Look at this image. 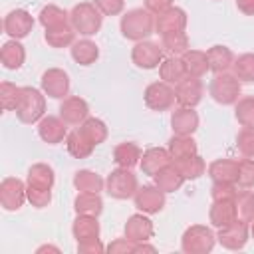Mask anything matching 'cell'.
<instances>
[{
    "instance_id": "obj_1",
    "label": "cell",
    "mask_w": 254,
    "mask_h": 254,
    "mask_svg": "<svg viewBox=\"0 0 254 254\" xmlns=\"http://www.w3.org/2000/svg\"><path fill=\"white\" fill-rule=\"evenodd\" d=\"M153 30H155V18H153V12H149L147 8L129 10L121 18V34L127 40L141 42L147 36H151Z\"/></svg>"
},
{
    "instance_id": "obj_2",
    "label": "cell",
    "mask_w": 254,
    "mask_h": 254,
    "mask_svg": "<svg viewBox=\"0 0 254 254\" xmlns=\"http://www.w3.org/2000/svg\"><path fill=\"white\" fill-rule=\"evenodd\" d=\"M69 22L75 32H79L83 36H93L101 28L103 14L93 2H79L69 12Z\"/></svg>"
},
{
    "instance_id": "obj_3",
    "label": "cell",
    "mask_w": 254,
    "mask_h": 254,
    "mask_svg": "<svg viewBox=\"0 0 254 254\" xmlns=\"http://www.w3.org/2000/svg\"><path fill=\"white\" fill-rule=\"evenodd\" d=\"M18 119L22 123H36L44 117L46 111V97L36 87H22V97L18 101V107L14 109Z\"/></svg>"
},
{
    "instance_id": "obj_4",
    "label": "cell",
    "mask_w": 254,
    "mask_h": 254,
    "mask_svg": "<svg viewBox=\"0 0 254 254\" xmlns=\"http://www.w3.org/2000/svg\"><path fill=\"white\" fill-rule=\"evenodd\" d=\"M240 91H242L240 79L234 73H226V71L216 73L214 79L208 85L210 97L216 103H220V105H232V103H236L238 97H240Z\"/></svg>"
},
{
    "instance_id": "obj_5",
    "label": "cell",
    "mask_w": 254,
    "mask_h": 254,
    "mask_svg": "<svg viewBox=\"0 0 254 254\" xmlns=\"http://www.w3.org/2000/svg\"><path fill=\"white\" fill-rule=\"evenodd\" d=\"M214 242H216V236L208 226L194 224L185 230L181 238V248L187 254H206L214 248Z\"/></svg>"
},
{
    "instance_id": "obj_6",
    "label": "cell",
    "mask_w": 254,
    "mask_h": 254,
    "mask_svg": "<svg viewBox=\"0 0 254 254\" xmlns=\"http://www.w3.org/2000/svg\"><path fill=\"white\" fill-rule=\"evenodd\" d=\"M105 189H107V194L113 196V198H131L135 196L137 189H139V183H137V177L131 173V169H115L109 173L107 181H105Z\"/></svg>"
},
{
    "instance_id": "obj_7",
    "label": "cell",
    "mask_w": 254,
    "mask_h": 254,
    "mask_svg": "<svg viewBox=\"0 0 254 254\" xmlns=\"http://www.w3.org/2000/svg\"><path fill=\"white\" fill-rule=\"evenodd\" d=\"M131 60L141 69H153L163 62V48L155 42H137L131 50Z\"/></svg>"
},
{
    "instance_id": "obj_8",
    "label": "cell",
    "mask_w": 254,
    "mask_h": 254,
    "mask_svg": "<svg viewBox=\"0 0 254 254\" xmlns=\"http://www.w3.org/2000/svg\"><path fill=\"white\" fill-rule=\"evenodd\" d=\"M175 89L165 81H155L145 89V103L153 111H167L175 105Z\"/></svg>"
},
{
    "instance_id": "obj_9",
    "label": "cell",
    "mask_w": 254,
    "mask_h": 254,
    "mask_svg": "<svg viewBox=\"0 0 254 254\" xmlns=\"http://www.w3.org/2000/svg\"><path fill=\"white\" fill-rule=\"evenodd\" d=\"M28 198L26 194V185L16 179V177H8L0 183V204L6 210H18L24 200Z\"/></svg>"
},
{
    "instance_id": "obj_10",
    "label": "cell",
    "mask_w": 254,
    "mask_h": 254,
    "mask_svg": "<svg viewBox=\"0 0 254 254\" xmlns=\"http://www.w3.org/2000/svg\"><path fill=\"white\" fill-rule=\"evenodd\" d=\"M42 91L54 99H65L69 93V75L60 67H50L42 75Z\"/></svg>"
},
{
    "instance_id": "obj_11",
    "label": "cell",
    "mask_w": 254,
    "mask_h": 254,
    "mask_svg": "<svg viewBox=\"0 0 254 254\" xmlns=\"http://www.w3.org/2000/svg\"><path fill=\"white\" fill-rule=\"evenodd\" d=\"M133 198H135V206L147 214H155V212L163 210V206H165V190H161L157 185L155 187L153 185L139 187Z\"/></svg>"
},
{
    "instance_id": "obj_12",
    "label": "cell",
    "mask_w": 254,
    "mask_h": 254,
    "mask_svg": "<svg viewBox=\"0 0 254 254\" xmlns=\"http://www.w3.org/2000/svg\"><path fill=\"white\" fill-rule=\"evenodd\" d=\"M218 242L228 248V250H240L244 248L246 240H248V222L236 218L234 222H230L228 226H222L218 230Z\"/></svg>"
},
{
    "instance_id": "obj_13",
    "label": "cell",
    "mask_w": 254,
    "mask_h": 254,
    "mask_svg": "<svg viewBox=\"0 0 254 254\" xmlns=\"http://www.w3.org/2000/svg\"><path fill=\"white\" fill-rule=\"evenodd\" d=\"M34 28V18L30 12L26 10H12L6 18H4V32L12 38V40H22L26 38Z\"/></svg>"
},
{
    "instance_id": "obj_14",
    "label": "cell",
    "mask_w": 254,
    "mask_h": 254,
    "mask_svg": "<svg viewBox=\"0 0 254 254\" xmlns=\"http://www.w3.org/2000/svg\"><path fill=\"white\" fill-rule=\"evenodd\" d=\"M202 83L198 77H185L175 85V97L181 107H196L202 99Z\"/></svg>"
},
{
    "instance_id": "obj_15",
    "label": "cell",
    "mask_w": 254,
    "mask_h": 254,
    "mask_svg": "<svg viewBox=\"0 0 254 254\" xmlns=\"http://www.w3.org/2000/svg\"><path fill=\"white\" fill-rule=\"evenodd\" d=\"M187 28V14L183 8H169L155 18V30L157 34L165 36L171 32H183Z\"/></svg>"
},
{
    "instance_id": "obj_16",
    "label": "cell",
    "mask_w": 254,
    "mask_h": 254,
    "mask_svg": "<svg viewBox=\"0 0 254 254\" xmlns=\"http://www.w3.org/2000/svg\"><path fill=\"white\" fill-rule=\"evenodd\" d=\"M67 123L62 119V117H54V115H48V117H42L40 123H38V133L42 137V141H46L48 145H58L62 143L65 137H67Z\"/></svg>"
},
{
    "instance_id": "obj_17",
    "label": "cell",
    "mask_w": 254,
    "mask_h": 254,
    "mask_svg": "<svg viewBox=\"0 0 254 254\" xmlns=\"http://www.w3.org/2000/svg\"><path fill=\"white\" fill-rule=\"evenodd\" d=\"M89 115V107L85 103V99L71 95L65 97L60 105V117L67 123V125H81Z\"/></svg>"
},
{
    "instance_id": "obj_18",
    "label": "cell",
    "mask_w": 254,
    "mask_h": 254,
    "mask_svg": "<svg viewBox=\"0 0 254 254\" xmlns=\"http://www.w3.org/2000/svg\"><path fill=\"white\" fill-rule=\"evenodd\" d=\"M171 127L175 135H192L198 129V115L192 107H179L171 115Z\"/></svg>"
},
{
    "instance_id": "obj_19",
    "label": "cell",
    "mask_w": 254,
    "mask_h": 254,
    "mask_svg": "<svg viewBox=\"0 0 254 254\" xmlns=\"http://www.w3.org/2000/svg\"><path fill=\"white\" fill-rule=\"evenodd\" d=\"M171 163H173V157L169 149H163V147H151L141 155V171L151 177Z\"/></svg>"
},
{
    "instance_id": "obj_20",
    "label": "cell",
    "mask_w": 254,
    "mask_h": 254,
    "mask_svg": "<svg viewBox=\"0 0 254 254\" xmlns=\"http://www.w3.org/2000/svg\"><path fill=\"white\" fill-rule=\"evenodd\" d=\"M208 218H210L212 226H216V228H222V226H228L230 222H234L238 218L234 198L214 200L212 206H210V210H208Z\"/></svg>"
},
{
    "instance_id": "obj_21",
    "label": "cell",
    "mask_w": 254,
    "mask_h": 254,
    "mask_svg": "<svg viewBox=\"0 0 254 254\" xmlns=\"http://www.w3.org/2000/svg\"><path fill=\"white\" fill-rule=\"evenodd\" d=\"M71 232H73V238L77 240V244L99 240V222H97V216L77 214V218L73 220Z\"/></svg>"
},
{
    "instance_id": "obj_22",
    "label": "cell",
    "mask_w": 254,
    "mask_h": 254,
    "mask_svg": "<svg viewBox=\"0 0 254 254\" xmlns=\"http://www.w3.org/2000/svg\"><path fill=\"white\" fill-rule=\"evenodd\" d=\"M153 222L143 214H133L125 222V236L133 242H147L153 236Z\"/></svg>"
},
{
    "instance_id": "obj_23",
    "label": "cell",
    "mask_w": 254,
    "mask_h": 254,
    "mask_svg": "<svg viewBox=\"0 0 254 254\" xmlns=\"http://www.w3.org/2000/svg\"><path fill=\"white\" fill-rule=\"evenodd\" d=\"M208 175L214 183H236V179H238V161H234V159H216L208 165Z\"/></svg>"
},
{
    "instance_id": "obj_24",
    "label": "cell",
    "mask_w": 254,
    "mask_h": 254,
    "mask_svg": "<svg viewBox=\"0 0 254 254\" xmlns=\"http://www.w3.org/2000/svg\"><path fill=\"white\" fill-rule=\"evenodd\" d=\"M153 179H155V185H157L161 190H165V192H175V190L181 189V185L187 181V179L181 175V171L177 169L175 163L163 167L159 173L153 175Z\"/></svg>"
},
{
    "instance_id": "obj_25",
    "label": "cell",
    "mask_w": 254,
    "mask_h": 254,
    "mask_svg": "<svg viewBox=\"0 0 254 254\" xmlns=\"http://www.w3.org/2000/svg\"><path fill=\"white\" fill-rule=\"evenodd\" d=\"M206 60H208V69L214 73H222L228 67H232L234 64V54L230 48L226 46H212L206 52Z\"/></svg>"
},
{
    "instance_id": "obj_26",
    "label": "cell",
    "mask_w": 254,
    "mask_h": 254,
    "mask_svg": "<svg viewBox=\"0 0 254 254\" xmlns=\"http://www.w3.org/2000/svg\"><path fill=\"white\" fill-rule=\"evenodd\" d=\"M65 147H67V153H69L71 157H75V159H85V157H89V155L93 153V149H95V145L79 131V127L73 129L71 133H67V137H65Z\"/></svg>"
},
{
    "instance_id": "obj_27",
    "label": "cell",
    "mask_w": 254,
    "mask_h": 254,
    "mask_svg": "<svg viewBox=\"0 0 254 254\" xmlns=\"http://www.w3.org/2000/svg\"><path fill=\"white\" fill-rule=\"evenodd\" d=\"M24 60H26V50H24V46L18 40H10V42H6L2 46V50H0V62H2V65L6 69H18V67H22Z\"/></svg>"
},
{
    "instance_id": "obj_28",
    "label": "cell",
    "mask_w": 254,
    "mask_h": 254,
    "mask_svg": "<svg viewBox=\"0 0 254 254\" xmlns=\"http://www.w3.org/2000/svg\"><path fill=\"white\" fill-rule=\"evenodd\" d=\"M183 64H185V69H187V75L189 77H202L206 71H208V60H206V52H200V50H187L183 56H181Z\"/></svg>"
},
{
    "instance_id": "obj_29",
    "label": "cell",
    "mask_w": 254,
    "mask_h": 254,
    "mask_svg": "<svg viewBox=\"0 0 254 254\" xmlns=\"http://www.w3.org/2000/svg\"><path fill=\"white\" fill-rule=\"evenodd\" d=\"M159 75L165 83H175L177 85L179 81H183L187 77V69H185L183 60L177 58V56H171V58L163 60L161 65H159Z\"/></svg>"
},
{
    "instance_id": "obj_30",
    "label": "cell",
    "mask_w": 254,
    "mask_h": 254,
    "mask_svg": "<svg viewBox=\"0 0 254 254\" xmlns=\"http://www.w3.org/2000/svg\"><path fill=\"white\" fill-rule=\"evenodd\" d=\"M113 161L117 163V167L123 169H133L137 163H141V149L135 143H119L113 149Z\"/></svg>"
},
{
    "instance_id": "obj_31",
    "label": "cell",
    "mask_w": 254,
    "mask_h": 254,
    "mask_svg": "<svg viewBox=\"0 0 254 254\" xmlns=\"http://www.w3.org/2000/svg\"><path fill=\"white\" fill-rule=\"evenodd\" d=\"M73 208L77 214L99 216L103 210V200H101L99 192H79L73 200Z\"/></svg>"
},
{
    "instance_id": "obj_32",
    "label": "cell",
    "mask_w": 254,
    "mask_h": 254,
    "mask_svg": "<svg viewBox=\"0 0 254 254\" xmlns=\"http://www.w3.org/2000/svg\"><path fill=\"white\" fill-rule=\"evenodd\" d=\"M169 153L173 157V163L192 157L196 155V143L190 135H173V139L169 141Z\"/></svg>"
},
{
    "instance_id": "obj_33",
    "label": "cell",
    "mask_w": 254,
    "mask_h": 254,
    "mask_svg": "<svg viewBox=\"0 0 254 254\" xmlns=\"http://www.w3.org/2000/svg\"><path fill=\"white\" fill-rule=\"evenodd\" d=\"M71 58L79 65H91L99 58V48L91 40H77L71 44Z\"/></svg>"
},
{
    "instance_id": "obj_34",
    "label": "cell",
    "mask_w": 254,
    "mask_h": 254,
    "mask_svg": "<svg viewBox=\"0 0 254 254\" xmlns=\"http://www.w3.org/2000/svg\"><path fill=\"white\" fill-rule=\"evenodd\" d=\"M73 187L79 192H101L105 183H103V179L97 173L83 169V171H77L73 175Z\"/></svg>"
},
{
    "instance_id": "obj_35",
    "label": "cell",
    "mask_w": 254,
    "mask_h": 254,
    "mask_svg": "<svg viewBox=\"0 0 254 254\" xmlns=\"http://www.w3.org/2000/svg\"><path fill=\"white\" fill-rule=\"evenodd\" d=\"M40 24H42L46 30H54V28H60V26L69 24V14H67L65 10H62L60 6L48 4V6H44L42 12H40Z\"/></svg>"
},
{
    "instance_id": "obj_36",
    "label": "cell",
    "mask_w": 254,
    "mask_h": 254,
    "mask_svg": "<svg viewBox=\"0 0 254 254\" xmlns=\"http://www.w3.org/2000/svg\"><path fill=\"white\" fill-rule=\"evenodd\" d=\"M54 169L50 165L44 163H36L30 167L28 171V185L34 187H44V189H52L54 187Z\"/></svg>"
},
{
    "instance_id": "obj_37",
    "label": "cell",
    "mask_w": 254,
    "mask_h": 254,
    "mask_svg": "<svg viewBox=\"0 0 254 254\" xmlns=\"http://www.w3.org/2000/svg\"><path fill=\"white\" fill-rule=\"evenodd\" d=\"M73 38H75V30L71 22L60 28H54V30H46V42L52 48H67L73 44Z\"/></svg>"
},
{
    "instance_id": "obj_38",
    "label": "cell",
    "mask_w": 254,
    "mask_h": 254,
    "mask_svg": "<svg viewBox=\"0 0 254 254\" xmlns=\"http://www.w3.org/2000/svg\"><path fill=\"white\" fill-rule=\"evenodd\" d=\"M161 46L163 50H167L171 56H183L187 50H189V36L183 32H171V34H165L161 36Z\"/></svg>"
},
{
    "instance_id": "obj_39",
    "label": "cell",
    "mask_w": 254,
    "mask_h": 254,
    "mask_svg": "<svg viewBox=\"0 0 254 254\" xmlns=\"http://www.w3.org/2000/svg\"><path fill=\"white\" fill-rule=\"evenodd\" d=\"M79 131L93 143V145H99L107 139V127L101 119H95V117H87L81 125H79Z\"/></svg>"
},
{
    "instance_id": "obj_40",
    "label": "cell",
    "mask_w": 254,
    "mask_h": 254,
    "mask_svg": "<svg viewBox=\"0 0 254 254\" xmlns=\"http://www.w3.org/2000/svg\"><path fill=\"white\" fill-rule=\"evenodd\" d=\"M175 165H177V169L181 171V175H183L185 179H190V181L198 179V177L204 175V171H206V163H204L198 155H192V157L175 161Z\"/></svg>"
},
{
    "instance_id": "obj_41",
    "label": "cell",
    "mask_w": 254,
    "mask_h": 254,
    "mask_svg": "<svg viewBox=\"0 0 254 254\" xmlns=\"http://www.w3.org/2000/svg\"><path fill=\"white\" fill-rule=\"evenodd\" d=\"M236 214L240 220L252 222L254 220V192L252 190H238L234 196Z\"/></svg>"
},
{
    "instance_id": "obj_42",
    "label": "cell",
    "mask_w": 254,
    "mask_h": 254,
    "mask_svg": "<svg viewBox=\"0 0 254 254\" xmlns=\"http://www.w3.org/2000/svg\"><path fill=\"white\" fill-rule=\"evenodd\" d=\"M232 69H234V75L240 81L252 83L254 81V54H242V56H238L234 60V64H232Z\"/></svg>"
},
{
    "instance_id": "obj_43",
    "label": "cell",
    "mask_w": 254,
    "mask_h": 254,
    "mask_svg": "<svg viewBox=\"0 0 254 254\" xmlns=\"http://www.w3.org/2000/svg\"><path fill=\"white\" fill-rule=\"evenodd\" d=\"M20 97H22V87L20 85L10 83V81H2L0 83V103H2V109H6V111L16 109Z\"/></svg>"
},
{
    "instance_id": "obj_44",
    "label": "cell",
    "mask_w": 254,
    "mask_h": 254,
    "mask_svg": "<svg viewBox=\"0 0 254 254\" xmlns=\"http://www.w3.org/2000/svg\"><path fill=\"white\" fill-rule=\"evenodd\" d=\"M236 121L242 127H254V97H242L236 101L234 109Z\"/></svg>"
},
{
    "instance_id": "obj_45",
    "label": "cell",
    "mask_w": 254,
    "mask_h": 254,
    "mask_svg": "<svg viewBox=\"0 0 254 254\" xmlns=\"http://www.w3.org/2000/svg\"><path fill=\"white\" fill-rule=\"evenodd\" d=\"M26 194H28V200L32 202V206H36V208H44L52 202V189L26 185Z\"/></svg>"
},
{
    "instance_id": "obj_46",
    "label": "cell",
    "mask_w": 254,
    "mask_h": 254,
    "mask_svg": "<svg viewBox=\"0 0 254 254\" xmlns=\"http://www.w3.org/2000/svg\"><path fill=\"white\" fill-rule=\"evenodd\" d=\"M236 185L242 189H250L254 187V159L246 157L242 161H238V179Z\"/></svg>"
},
{
    "instance_id": "obj_47",
    "label": "cell",
    "mask_w": 254,
    "mask_h": 254,
    "mask_svg": "<svg viewBox=\"0 0 254 254\" xmlns=\"http://www.w3.org/2000/svg\"><path fill=\"white\" fill-rule=\"evenodd\" d=\"M236 147L244 157L254 159V127H242L236 135Z\"/></svg>"
},
{
    "instance_id": "obj_48",
    "label": "cell",
    "mask_w": 254,
    "mask_h": 254,
    "mask_svg": "<svg viewBox=\"0 0 254 254\" xmlns=\"http://www.w3.org/2000/svg\"><path fill=\"white\" fill-rule=\"evenodd\" d=\"M236 183H214L210 189L212 200H224V198H234L236 196Z\"/></svg>"
},
{
    "instance_id": "obj_49",
    "label": "cell",
    "mask_w": 254,
    "mask_h": 254,
    "mask_svg": "<svg viewBox=\"0 0 254 254\" xmlns=\"http://www.w3.org/2000/svg\"><path fill=\"white\" fill-rule=\"evenodd\" d=\"M137 242H133V240H129L127 236L125 238H117V240H113L109 246H107V252L109 254H133V252H137Z\"/></svg>"
},
{
    "instance_id": "obj_50",
    "label": "cell",
    "mask_w": 254,
    "mask_h": 254,
    "mask_svg": "<svg viewBox=\"0 0 254 254\" xmlns=\"http://www.w3.org/2000/svg\"><path fill=\"white\" fill-rule=\"evenodd\" d=\"M93 4L101 10L103 16H117V14H121L125 0H93Z\"/></svg>"
},
{
    "instance_id": "obj_51",
    "label": "cell",
    "mask_w": 254,
    "mask_h": 254,
    "mask_svg": "<svg viewBox=\"0 0 254 254\" xmlns=\"http://www.w3.org/2000/svg\"><path fill=\"white\" fill-rule=\"evenodd\" d=\"M145 2V8L153 14H161L169 8H173V0H143Z\"/></svg>"
},
{
    "instance_id": "obj_52",
    "label": "cell",
    "mask_w": 254,
    "mask_h": 254,
    "mask_svg": "<svg viewBox=\"0 0 254 254\" xmlns=\"http://www.w3.org/2000/svg\"><path fill=\"white\" fill-rule=\"evenodd\" d=\"M77 250H79V254H99V252H103V244L99 240H91V242L77 244Z\"/></svg>"
},
{
    "instance_id": "obj_53",
    "label": "cell",
    "mask_w": 254,
    "mask_h": 254,
    "mask_svg": "<svg viewBox=\"0 0 254 254\" xmlns=\"http://www.w3.org/2000/svg\"><path fill=\"white\" fill-rule=\"evenodd\" d=\"M236 6L242 14L246 16H254V0H236Z\"/></svg>"
},
{
    "instance_id": "obj_54",
    "label": "cell",
    "mask_w": 254,
    "mask_h": 254,
    "mask_svg": "<svg viewBox=\"0 0 254 254\" xmlns=\"http://www.w3.org/2000/svg\"><path fill=\"white\" fill-rule=\"evenodd\" d=\"M250 232H252V238H254V220H252V226H250Z\"/></svg>"
}]
</instances>
